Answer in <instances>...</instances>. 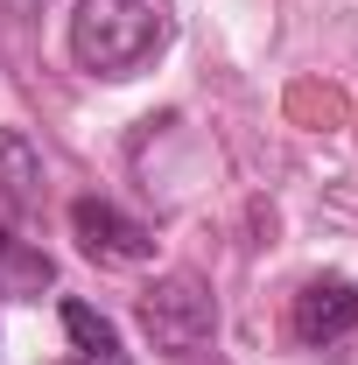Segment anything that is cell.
Here are the masks:
<instances>
[{
    "label": "cell",
    "instance_id": "obj_1",
    "mask_svg": "<svg viewBox=\"0 0 358 365\" xmlns=\"http://www.w3.org/2000/svg\"><path fill=\"white\" fill-rule=\"evenodd\" d=\"M176 36V0H78L71 56L91 78H134Z\"/></svg>",
    "mask_w": 358,
    "mask_h": 365
},
{
    "label": "cell",
    "instance_id": "obj_3",
    "mask_svg": "<svg viewBox=\"0 0 358 365\" xmlns=\"http://www.w3.org/2000/svg\"><path fill=\"white\" fill-rule=\"evenodd\" d=\"M71 232H78V246H85L91 260H113V267H134V260L155 253L148 225H134L127 211H113V204H98V197H78V204H71Z\"/></svg>",
    "mask_w": 358,
    "mask_h": 365
},
{
    "label": "cell",
    "instance_id": "obj_2",
    "mask_svg": "<svg viewBox=\"0 0 358 365\" xmlns=\"http://www.w3.org/2000/svg\"><path fill=\"white\" fill-rule=\"evenodd\" d=\"M140 323H148V337H155L162 359L197 365L211 351V337H218V302H211V288L197 274H169V281H155L140 295Z\"/></svg>",
    "mask_w": 358,
    "mask_h": 365
},
{
    "label": "cell",
    "instance_id": "obj_4",
    "mask_svg": "<svg viewBox=\"0 0 358 365\" xmlns=\"http://www.w3.org/2000/svg\"><path fill=\"white\" fill-rule=\"evenodd\" d=\"M358 330V281L344 274H316L295 295V337L302 344H344Z\"/></svg>",
    "mask_w": 358,
    "mask_h": 365
},
{
    "label": "cell",
    "instance_id": "obj_5",
    "mask_svg": "<svg viewBox=\"0 0 358 365\" xmlns=\"http://www.w3.org/2000/svg\"><path fill=\"white\" fill-rule=\"evenodd\" d=\"M63 330H71V344H78V365H127L120 323L98 317L91 302H63Z\"/></svg>",
    "mask_w": 358,
    "mask_h": 365
}]
</instances>
